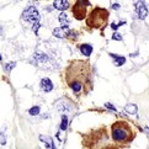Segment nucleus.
<instances>
[{"mask_svg": "<svg viewBox=\"0 0 149 149\" xmlns=\"http://www.w3.org/2000/svg\"><path fill=\"white\" fill-rule=\"evenodd\" d=\"M65 83L77 96L88 95L94 86V70L88 61H73L64 72Z\"/></svg>", "mask_w": 149, "mask_h": 149, "instance_id": "nucleus-1", "label": "nucleus"}, {"mask_svg": "<svg viewBox=\"0 0 149 149\" xmlns=\"http://www.w3.org/2000/svg\"><path fill=\"white\" fill-rule=\"evenodd\" d=\"M111 136L112 139L116 143H130L134 138V131L131 127L130 123H127L125 121H117L111 127Z\"/></svg>", "mask_w": 149, "mask_h": 149, "instance_id": "nucleus-2", "label": "nucleus"}, {"mask_svg": "<svg viewBox=\"0 0 149 149\" xmlns=\"http://www.w3.org/2000/svg\"><path fill=\"white\" fill-rule=\"evenodd\" d=\"M109 20V11L104 8H95L89 14L86 19V25L93 29H102L107 24Z\"/></svg>", "mask_w": 149, "mask_h": 149, "instance_id": "nucleus-3", "label": "nucleus"}, {"mask_svg": "<svg viewBox=\"0 0 149 149\" xmlns=\"http://www.w3.org/2000/svg\"><path fill=\"white\" fill-rule=\"evenodd\" d=\"M22 20H25L26 22H29L31 25L38 24L40 21V13L35 6H29L27 9L24 10L22 13Z\"/></svg>", "mask_w": 149, "mask_h": 149, "instance_id": "nucleus-4", "label": "nucleus"}, {"mask_svg": "<svg viewBox=\"0 0 149 149\" xmlns=\"http://www.w3.org/2000/svg\"><path fill=\"white\" fill-rule=\"evenodd\" d=\"M85 5H90L89 1H77L73 6V14L74 17L77 20H83L85 16H86V6Z\"/></svg>", "mask_w": 149, "mask_h": 149, "instance_id": "nucleus-5", "label": "nucleus"}, {"mask_svg": "<svg viewBox=\"0 0 149 149\" xmlns=\"http://www.w3.org/2000/svg\"><path fill=\"white\" fill-rule=\"evenodd\" d=\"M72 35H77V32L69 27H57L53 30V36H56L57 38H65V37H69Z\"/></svg>", "mask_w": 149, "mask_h": 149, "instance_id": "nucleus-6", "label": "nucleus"}, {"mask_svg": "<svg viewBox=\"0 0 149 149\" xmlns=\"http://www.w3.org/2000/svg\"><path fill=\"white\" fill-rule=\"evenodd\" d=\"M134 9H136V13L138 15V17L141 20L146 19L147 15H148V8H147V3H143V1H137L134 3Z\"/></svg>", "mask_w": 149, "mask_h": 149, "instance_id": "nucleus-7", "label": "nucleus"}, {"mask_svg": "<svg viewBox=\"0 0 149 149\" xmlns=\"http://www.w3.org/2000/svg\"><path fill=\"white\" fill-rule=\"evenodd\" d=\"M40 86H41V90L45 93H49L53 90V83L51 81V79L48 78H43L40 83Z\"/></svg>", "mask_w": 149, "mask_h": 149, "instance_id": "nucleus-8", "label": "nucleus"}, {"mask_svg": "<svg viewBox=\"0 0 149 149\" xmlns=\"http://www.w3.org/2000/svg\"><path fill=\"white\" fill-rule=\"evenodd\" d=\"M109 56L111 57V59L113 61V63H115V65H116V67H121V65H123V64H125L126 58H125L123 56L113 54V53H109Z\"/></svg>", "mask_w": 149, "mask_h": 149, "instance_id": "nucleus-9", "label": "nucleus"}, {"mask_svg": "<svg viewBox=\"0 0 149 149\" xmlns=\"http://www.w3.org/2000/svg\"><path fill=\"white\" fill-rule=\"evenodd\" d=\"M53 8L64 11L69 8V1H67V0H57V1L53 3Z\"/></svg>", "mask_w": 149, "mask_h": 149, "instance_id": "nucleus-10", "label": "nucleus"}, {"mask_svg": "<svg viewBox=\"0 0 149 149\" xmlns=\"http://www.w3.org/2000/svg\"><path fill=\"white\" fill-rule=\"evenodd\" d=\"M80 52L85 57H89L93 53V46L90 43H83V45H80Z\"/></svg>", "mask_w": 149, "mask_h": 149, "instance_id": "nucleus-11", "label": "nucleus"}, {"mask_svg": "<svg viewBox=\"0 0 149 149\" xmlns=\"http://www.w3.org/2000/svg\"><path fill=\"white\" fill-rule=\"evenodd\" d=\"M58 20H59V22L62 24V27H68L69 22H70V17H69L65 13H61Z\"/></svg>", "mask_w": 149, "mask_h": 149, "instance_id": "nucleus-12", "label": "nucleus"}, {"mask_svg": "<svg viewBox=\"0 0 149 149\" xmlns=\"http://www.w3.org/2000/svg\"><path fill=\"white\" fill-rule=\"evenodd\" d=\"M40 139L45 142V144H46V148H47V149H56L54 144H53V141H52V138H49V137H43V136H41V137H40Z\"/></svg>", "mask_w": 149, "mask_h": 149, "instance_id": "nucleus-13", "label": "nucleus"}, {"mask_svg": "<svg viewBox=\"0 0 149 149\" xmlns=\"http://www.w3.org/2000/svg\"><path fill=\"white\" fill-rule=\"evenodd\" d=\"M125 111L127 113H130V115H136L137 111H138V107H137V105H134V104H128V105H126Z\"/></svg>", "mask_w": 149, "mask_h": 149, "instance_id": "nucleus-14", "label": "nucleus"}, {"mask_svg": "<svg viewBox=\"0 0 149 149\" xmlns=\"http://www.w3.org/2000/svg\"><path fill=\"white\" fill-rule=\"evenodd\" d=\"M33 59L36 61V63H42V62L47 61V57H46L45 53L38 52V53H36V54H33Z\"/></svg>", "mask_w": 149, "mask_h": 149, "instance_id": "nucleus-15", "label": "nucleus"}, {"mask_svg": "<svg viewBox=\"0 0 149 149\" xmlns=\"http://www.w3.org/2000/svg\"><path fill=\"white\" fill-rule=\"evenodd\" d=\"M67 123H68V117L65 115L62 116V123H61V130L65 131L67 130Z\"/></svg>", "mask_w": 149, "mask_h": 149, "instance_id": "nucleus-16", "label": "nucleus"}, {"mask_svg": "<svg viewBox=\"0 0 149 149\" xmlns=\"http://www.w3.org/2000/svg\"><path fill=\"white\" fill-rule=\"evenodd\" d=\"M29 113L31 115V116H37L40 113V107L38 106H35V107H31L30 110H29Z\"/></svg>", "mask_w": 149, "mask_h": 149, "instance_id": "nucleus-17", "label": "nucleus"}, {"mask_svg": "<svg viewBox=\"0 0 149 149\" xmlns=\"http://www.w3.org/2000/svg\"><path fill=\"white\" fill-rule=\"evenodd\" d=\"M125 24H126V21H120L118 24H115V22H112V24H111V29H112V30H117V29L120 27V26L125 25Z\"/></svg>", "mask_w": 149, "mask_h": 149, "instance_id": "nucleus-18", "label": "nucleus"}, {"mask_svg": "<svg viewBox=\"0 0 149 149\" xmlns=\"http://www.w3.org/2000/svg\"><path fill=\"white\" fill-rule=\"evenodd\" d=\"M15 65H16V63H14V62H10V63H8V64L5 65V70H6V72H10V70H11V69H13Z\"/></svg>", "mask_w": 149, "mask_h": 149, "instance_id": "nucleus-19", "label": "nucleus"}, {"mask_svg": "<svg viewBox=\"0 0 149 149\" xmlns=\"http://www.w3.org/2000/svg\"><path fill=\"white\" fill-rule=\"evenodd\" d=\"M112 40H115V41H122V35L118 33V32H115L113 36H112Z\"/></svg>", "mask_w": 149, "mask_h": 149, "instance_id": "nucleus-20", "label": "nucleus"}, {"mask_svg": "<svg viewBox=\"0 0 149 149\" xmlns=\"http://www.w3.org/2000/svg\"><path fill=\"white\" fill-rule=\"evenodd\" d=\"M105 107L109 109V110H111V111H116V107H115L112 104H110V102H106V104H105Z\"/></svg>", "mask_w": 149, "mask_h": 149, "instance_id": "nucleus-21", "label": "nucleus"}, {"mask_svg": "<svg viewBox=\"0 0 149 149\" xmlns=\"http://www.w3.org/2000/svg\"><path fill=\"white\" fill-rule=\"evenodd\" d=\"M38 29H40V24H35V25H32V31H33L35 33L38 32Z\"/></svg>", "mask_w": 149, "mask_h": 149, "instance_id": "nucleus-22", "label": "nucleus"}, {"mask_svg": "<svg viewBox=\"0 0 149 149\" xmlns=\"http://www.w3.org/2000/svg\"><path fill=\"white\" fill-rule=\"evenodd\" d=\"M112 9H115V10H118V9H120V4H117V3L112 4Z\"/></svg>", "mask_w": 149, "mask_h": 149, "instance_id": "nucleus-23", "label": "nucleus"}, {"mask_svg": "<svg viewBox=\"0 0 149 149\" xmlns=\"http://www.w3.org/2000/svg\"><path fill=\"white\" fill-rule=\"evenodd\" d=\"M0 59H1V57H0Z\"/></svg>", "mask_w": 149, "mask_h": 149, "instance_id": "nucleus-24", "label": "nucleus"}]
</instances>
